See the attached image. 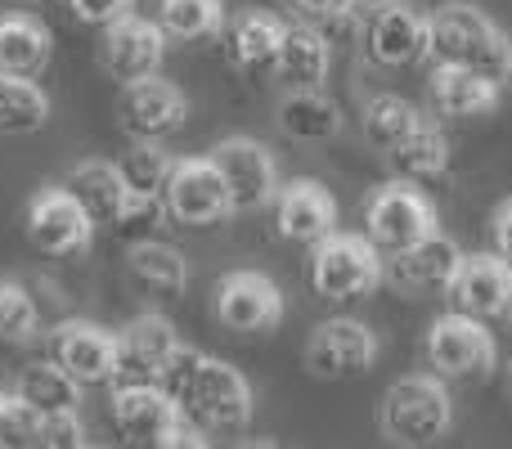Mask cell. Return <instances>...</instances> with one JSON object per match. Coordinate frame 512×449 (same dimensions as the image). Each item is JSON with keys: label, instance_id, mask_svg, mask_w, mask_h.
Returning a JSON list of instances; mask_svg holds the SVG:
<instances>
[{"label": "cell", "instance_id": "cell-1", "mask_svg": "<svg viewBox=\"0 0 512 449\" xmlns=\"http://www.w3.org/2000/svg\"><path fill=\"white\" fill-rule=\"evenodd\" d=\"M427 32H432V50L427 59L436 63H454V68H472L490 81L512 77V41L481 14L477 5H463V0H450L436 14H427Z\"/></svg>", "mask_w": 512, "mask_h": 449}, {"label": "cell", "instance_id": "cell-2", "mask_svg": "<svg viewBox=\"0 0 512 449\" xmlns=\"http://www.w3.org/2000/svg\"><path fill=\"white\" fill-rule=\"evenodd\" d=\"M454 423V400L441 378H400L396 387L382 396L378 427L391 445H436Z\"/></svg>", "mask_w": 512, "mask_h": 449}, {"label": "cell", "instance_id": "cell-3", "mask_svg": "<svg viewBox=\"0 0 512 449\" xmlns=\"http://www.w3.org/2000/svg\"><path fill=\"white\" fill-rule=\"evenodd\" d=\"M176 405L203 432H239L252 418V387L234 364L203 355L198 369L185 378V387L176 391Z\"/></svg>", "mask_w": 512, "mask_h": 449}, {"label": "cell", "instance_id": "cell-4", "mask_svg": "<svg viewBox=\"0 0 512 449\" xmlns=\"http://www.w3.org/2000/svg\"><path fill=\"white\" fill-rule=\"evenodd\" d=\"M436 229H441L436 203L418 185H405V180H391V185L373 189L369 203H364V234H369V243L382 256L405 252V247L432 238Z\"/></svg>", "mask_w": 512, "mask_h": 449}, {"label": "cell", "instance_id": "cell-5", "mask_svg": "<svg viewBox=\"0 0 512 449\" xmlns=\"http://www.w3.org/2000/svg\"><path fill=\"white\" fill-rule=\"evenodd\" d=\"M387 265L382 252L369 243V234H328L315 243L310 256V283H315L319 297L328 301H351V297H369L382 283Z\"/></svg>", "mask_w": 512, "mask_h": 449}, {"label": "cell", "instance_id": "cell-6", "mask_svg": "<svg viewBox=\"0 0 512 449\" xmlns=\"http://www.w3.org/2000/svg\"><path fill=\"white\" fill-rule=\"evenodd\" d=\"M27 238H32L36 252H50V256H72V252H86L95 243V216L86 212L77 194L68 185H45L27 198V212H23Z\"/></svg>", "mask_w": 512, "mask_h": 449}, {"label": "cell", "instance_id": "cell-7", "mask_svg": "<svg viewBox=\"0 0 512 449\" xmlns=\"http://www.w3.org/2000/svg\"><path fill=\"white\" fill-rule=\"evenodd\" d=\"M427 360L441 378H486L499 360V346L490 324L463 315V310H445L427 328Z\"/></svg>", "mask_w": 512, "mask_h": 449}, {"label": "cell", "instance_id": "cell-8", "mask_svg": "<svg viewBox=\"0 0 512 449\" xmlns=\"http://www.w3.org/2000/svg\"><path fill=\"white\" fill-rule=\"evenodd\" d=\"M450 310L481 319V324H508L512 319V261L499 252H463L459 274L445 288Z\"/></svg>", "mask_w": 512, "mask_h": 449}, {"label": "cell", "instance_id": "cell-9", "mask_svg": "<svg viewBox=\"0 0 512 449\" xmlns=\"http://www.w3.org/2000/svg\"><path fill=\"white\" fill-rule=\"evenodd\" d=\"M207 158L216 162L225 189H230L234 212H261L279 198V167H274L270 149L252 135H230L221 140Z\"/></svg>", "mask_w": 512, "mask_h": 449}, {"label": "cell", "instance_id": "cell-10", "mask_svg": "<svg viewBox=\"0 0 512 449\" xmlns=\"http://www.w3.org/2000/svg\"><path fill=\"white\" fill-rule=\"evenodd\" d=\"M162 207L180 225H221L234 216L230 189L212 158H176L167 189H162Z\"/></svg>", "mask_w": 512, "mask_h": 449}, {"label": "cell", "instance_id": "cell-11", "mask_svg": "<svg viewBox=\"0 0 512 449\" xmlns=\"http://www.w3.org/2000/svg\"><path fill=\"white\" fill-rule=\"evenodd\" d=\"M117 122L131 140H171L180 126L189 122V99L176 81L167 77H140L126 81L122 99H117Z\"/></svg>", "mask_w": 512, "mask_h": 449}, {"label": "cell", "instance_id": "cell-12", "mask_svg": "<svg viewBox=\"0 0 512 449\" xmlns=\"http://www.w3.org/2000/svg\"><path fill=\"white\" fill-rule=\"evenodd\" d=\"M378 360V333L364 319H324L306 342V369L315 378H360Z\"/></svg>", "mask_w": 512, "mask_h": 449}, {"label": "cell", "instance_id": "cell-13", "mask_svg": "<svg viewBox=\"0 0 512 449\" xmlns=\"http://www.w3.org/2000/svg\"><path fill=\"white\" fill-rule=\"evenodd\" d=\"M216 319L230 333H274L283 319V292L261 270H230L216 283Z\"/></svg>", "mask_w": 512, "mask_h": 449}, {"label": "cell", "instance_id": "cell-14", "mask_svg": "<svg viewBox=\"0 0 512 449\" xmlns=\"http://www.w3.org/2000/svg\"><path fill=\"white\" fill-rule=\"evenodd\" d=\"M63 185L86 203V212L104 225H126V221H140V216L153 212V203H144L140 194L131 189V180L122 176V167L108 158H86L68 171Z\"/></svg>", "mask_w": 512, "mask_h": 449}, {"label": "cell", "instance_id": "cell-15", "mask_svg": "<svg viewBox=\"0 0 512 449\" xmlns=\"http://www.w3.org/2000/svg\"><path fill=\"white\" fill-rule=\"evenodd\" d=\"M364 50L373 63L382 68H409V63H423L432 50V32H427V14L409 9L405 0H391V5L369 9V23H364Z\"/></svg>", "mask_w": 512, "mask_h": 449}, {"label": "cell", "instance_id": "cell-16", "mask_svg": "<svg viewBox=\"0 0 512 449\" xmlns=\"http://www.w3.org/2000/svg\"><path fill=\"white\" fill-rule=\"evenodd\" d=\"M167 59V32L162 23L153 18H117V23L104 27V45H99V63H104L108 77L126 81H140V77H153Z\"/></svg>", "mask_w": 512, "mask_h": 449}, {"label": "cell", "instance_id": "cell-17", "mask_svg": "<svg viewBox=\"0 0 512 449\" xmlns=\"http://www.w3.org/2000/svg\"><path fill=\"white\" fill-rule=\"evenodd\" d=\"M54 360L81 382V387H113L117 378V333L90 324V319H68L50 337Z\"/></svg>", "mask_w": 512, "mask_h": 449}, {"label": "cell", "instance_id": "cell-18", "mask_svg": "<svg viewBox=\"0 0 512 449\" xmlns=\"http://www.w3.org/2000/svg\"><path fill=\"white\" fill-rule=\"evenodd\" d=\"M185 409L158 382H113V423L131 445H158Z\"/></svg>", "mask_w": 512, "mask_h": 449}, {"label": "cell", "instance_id": "cell-19", "mask_svg": "<svg viewBox=\"0 0 512 449\" xmlns=\"http://www.w3.org/2000/svg\"><path fill=\"white\" fill-rule=\"evenodd\" d=\"M176 346H180V337L167 315H158V310L135 315L117 333V378L113 382H158L167 360L176 355Z\"/></svg>", "mask_w": 512, "mask_h": 449}, {"label": "cell", "instance_id": "cell-20", "mask_svg": "<svg viewBox=\"0 0 512 449\" xmlns=\"http://www.w3.org/2000/svg\"><path fill=\"white\" fill-rule=\"evenodd\" d=\"M274 216H279V234L288 243L315 247L319 238H328L337 229V198L319 180H292L274 198Z\"/></svg>", "mask_w": 512, "mask_h": 449}, {"label": "cell", "instance_id": "cell-21", "mask_svg": "<svg viewBox=\"0 0 512 449\" xmlns=\"http://www.w3.org/2000/svg\"><path fill=\"white\" fill-rule=\"evenodd\" d=\"M459 265H463L459 243L436 229L432 238H423V243L391 256L387 274H391V283L405 292H441L445 297V288H450V279L459 274Z\"/></svg>", "mask_w": 512, "mask_h": 449}, {"label": "cell", "instance_id": "cell-22", "mask_svg": "<svg viewBox=\"0 0 512 449\" xmlns=\"http://www.w3.org/2000/svg\"><path fill=\"white\" fill-rule=\"evenodd\" d=\"M432 108L445 117H486L499 108V81L481 77L472 68H454V63H436L432 81H427Z\"/></svg>", "mask_w": 512, "mask_h": 449}, {"label": "cell", "instance_id": "cell-23", "mask_svg": "<svg viewBox=\"0 0 512 449\" xmlns=\"http://www.w3.org/2000/svg\"><path fill=\"white\" fill-rule=\"evenodd\" d=\"M54 54V36L27 9H9L0 14V72H14V77H41L50 68Z\"/></svg>", "mask_w": 512, "mask_h": 449}, {"label": "cell", "instance_id": "cell-24", "mask_svg": "<svg viewBox=\"0 0 512 449\" xmlns=\"http://www.w3.org/2000/svg\"><path fill=\"white\" fill-rule=\"evenodd\" d=\"M387 171L405 185H432L450 171V140L441 135L436 122H423L418 131H409L400 144H391L387 153Z\"/></svg>", "mask_w": 512, "mask_h": 449}, {"label": "cell", "instance_id": "cell-25", "mask_svg": "<svg viewBox=\"0 0 512 449\" xmlns=\"http://www.w3.org/2000/svg\"><path fill=\"white\" fill-rule=\"evenodd\" d=\"M279 131L297 144H324L342 131V108L324 95V86H292L279 104Z\"/></svg>", "mask_w": 512, "mask_h": 449}, {"label": "cell", "instance_id": "cell-26", "mask_svg": "<svg viewBox=\"0 0 512 449\" xmlns=\"http://www.w3.org/2000/svg\"><path fill=\"white\" fill-rule=\"evenodd\" d=\"M283 27L274 14L265 9H243L230 23V59L239 63L248 77H265L279 68V45H283Z\"/></svg>", "mask_w": 512, "mask_h": 449}, {"label": "cell", "instance_id": "cell-27", "mask_svg": "<svg viewBox=\"0 0 512 449\" xmlns=\"http://www.w3.org/2000/svg\"><path fill=\"white\" fill-rule=\"evenodd\" d=\"M333 50L328 36L319 32V23H288L283 27V45H279V77L288 86H324Z\"/></svg>", "mask_w": 512, "mask_h": 449}, {"label": "cell", "instance_id": "cell-28", "mask_svg": "<svg viewBox=\"0 0 512 449\" xmlns=\"http://www.w3.org/2000/svg\"><path fill=\"white\" fill-rule=\"evenodd\" d=\"M126 270L140 288L149 292H162V297H180L189 283V261L180 256V247L171 243H158V238H144L126 252Z\"/></svg>", "mask_w": 512, "mask_h": 449}, {"label": "cell", "instance_id": "cell-29", "mask_svg": "<svg viewBox=\"0 0 512 449\" xmlns=\"http://www.w3.org/2000/svg\"><path fill=\"white\" fill-rule=\"evenodd\" d=\"M50 122V95L36 77L0 72V135H36Z\"/></svg>", "mask_w": 512, "mask_h": 449}, {"label": "cell", "instance_id": "cell-30", "mask_svg": "<svg viewBox=\"0 0 512 449\" xmlns=\"http://www.w3.org/2000/svg\"><path fill=\"white\" fill-rule=\"evenodd\" d=\"M14 396H23L27 405L41 409V414H54V409L81 405V382L72 378L59 360H41V364H27V369L18 373Z\"/></svg>", "mask_w": 512, "mask_h": 449}, {"label": "cell", "instance_id": "cell-31", "mask_svg": "<svg viewBox=\"0 0 512 449\" xmlns=\"http://www.w3.org/2000/svg\"><path fill=\"white\" fill-rule=\"evenodd\" d=\"M158 23L176 41H212L225 32V0H158Z\"/></svg>", "mask_w": 512, "mask_h": 449}, {"label": "cell", "instance_id": "cell-32", "mask_svg": "<svg viewBox=\"0 0 512 449\" xmlns=\"http://www.w3.org/2000/svg\"><path fill=\"white\" fill-rule=\"evenodd\" d=\"M427 117L418 113L409 99H400V95H373L369 104H364V117H360V126H364V140L373 144V149H382L387 153L391 144H400L409 131H418Z\"/></svg>", "mask_w": 512, "mask_h": 449}, {"label": "cell", "instance_id": "cell-33", "mask_svg": "<svg viewBox=\"0 0 512 449\" xmlns=\"http://www.w3.org/2000/svg\"><path fill=\"white\" fill-rule=\"evenodd\" d=\"M122 176L131 180V189L144 198V203L158 207L162 203V189H167L171 180V167H176V158H171L167 149H162V140H131V149L122 153Z\"/></svg>", "mask_w": 512, "mask_h": 449}, {"label": "cell", "instance_id": "cell-34", "mask_svg": "<svg viewBox=\"0 0 512 449\" xmlns=\"http://www.w3.org/2000/svg\"><path fill=\"white\" fill-rule=\"evenodd\" d=\"M36 328H41V310H36L32 292L18 279L0 274V342L27 346L36 337Z\"/></svg>", "mask_w": 512, "mask_h": 449}, {"label": "cell", "instance_id": "cell-35", "mask_svg": "<svg viewBox=\"0 0 512 449\" xmlns=\"http://www.w3.org/2000/svg\"><path fill=\"white\" fill-rule=\"evenodd\" d=\"M41 445V409H32L23 396H9L0 405V449Z\"/></svg>", "mask_w": 512, "mask_h": 449}, {"label": "cell", "instance_id": "cell-36", "mask_svg": "<svg viewBox=\"0 0 512 449\" xmlns=\"http://www.w3.org/2000/svg\"><path fill=\"white\" fill-rule=\"evenodd\" d=\"M41 445L45 449H81L86 445V427H81L77 409H54V414H41Z\"/></svg>", "mask_w": 512, "mask_h": 449}, {"label": "cell", "instance_id": "cell-37", "mask_svg": "<svg viewBox=\"0 0 512 449\" xmlns=\"http://www.w3.org/2000/svg\"><path fill=\"white\" fill-rule=\"evenodd\" d=\"M72 18H81V23H95V27H108L117 23V18L135 14V0H68Z\"/></svg>", "mask_w": 512, "mask_h": 449}, {"label": "cell", "instance_id": "cell-38", "mask_svg": "<svg viewBox=\"0 0 512 449\" xmlns=\"http://www.w3.org/2000/svg\"><path fill=\"white\" fill-rule=\"evenodd\" d=\"M292 9L301 18H310V23H346L360 5L355 0H292Z\"/></svg>", "mask_w": 512, "mask_h": 449}, {"label": "cell", "instance_id": "cell-39", "mask_svg": "<svg viewBox=\"0 0 512 449\" xmlns=\"http://www.w3.org/2000/svg\"><path fill=\"white\" fill-rule=\"evenodd\" d=\"M495 252L512 261V198L495 212Z\"/></svg>", "mask_w": 512, "mask_h": 449}, {"label": "cell", "instance_id": "cell-40", "mask_svg": "<svg viewBox=\"0 0 512 449\" xmlns=\"http://www.w3.org/2000/svg\"><path fill=\"white\" fill-rule=\"evenodd\" d=\"M360 9H378V5H391V0H355Z\"/></svg>", "mask_w": 512, "mask_h": 449}, {"label": "cell", "instance_id": "cell-41", "mask_svg": "<svg viewBox=\"0 0 512 449\" xmlns=\"http://www.w3.org/2000/svg\"><path fill=\"white\" fill-rule=\"evenodd\" d=\"M5 400H9V391H5V387H0V405H5Z\"/></svg>", "mask_w": 512, "mask_h": 449}]
</instances>
